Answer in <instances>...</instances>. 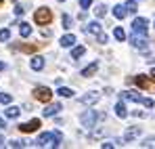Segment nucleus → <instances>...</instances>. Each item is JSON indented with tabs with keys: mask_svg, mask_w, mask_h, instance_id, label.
Instances as JSON below:
<instances>
[{
	"mask_svg": "<svg viewBox=\"0 0 155 149\" xmlns=\"http://www.w3.org/2000/svg\"><path fill=\"white\" fill-rule=\"evenodd\" d=\"M61 141H63L61 132L54 130V132H44V134H40L38 141H36L34 145H36V147H59Z\"/></svg>",
	"mask_w": 155,
	"mask_h": 149,
	"instance_id": "f257e3e1",
	"label": "nucleus"
},
{
	"mask_svg": "<svg viewBox=\"0 0 155 149\" xmlns=\"http://www.w3.org/2000/svg\"><path fill=\"white\" fill-rule=\"evenodd\" d=\"M34 19H36V23L38 25H48L52 21V13L48 6H42V8H38L36 13H34Z\"/></svg>",
	"mask_w": 155,
	"mask_h": 149,
	"instance_id": "f03ea898",
	"label": "nucleus"
},
{
	"mask_svg": "<svg viewBox=\"0 0 155 149\" xmlns=\"http://www.w3.org/2000/svg\"><path fill=\"white\" fill-rule=\"evenodd\" d=\"M97 118H99V113L92 111V109H88V111H84L80 116V122H82V126H86V128H92V126L97 124Z\"/></svg>",
	"mask_w": 155,
	"mask_h": 149,
	"instance_id": "7ed1b4c3",
	"label": "nucleus"
},
{
	"mask_svg": "<svg viewBox=\"0 0 155 149\" xmlns=\"http://www.w3.org/2000/svg\"><path fill=\"white\" fill-rule=\"evenodd\" d=\"M34 97L38 101H42V103H48L52 97V90L48 88V86H38L36 90H34Z\"/></svg>",
	"mask_w": 155,
	"mask_h": 149,
	"instance_id": "20e7f679",
	"label": "nucleus"
},
{
	"mask_svg": "<svg viewBox=\"0 0 155 149\" xmlns=\"http://www.w3.org/2000/svg\"><path fill=\"white\" fill-rule=\"evenodd\" d=\"M130 42H132V46H134V49H140V50H145L147 46H149V44H147V38H145L143 34H136V32H132Z\"/></svg>",
	"mask_w": 155,
	"mask_h": 149,
	"instance_id": "39448f33",
	"label": "nucleus"
},
{
	"mask_svg": "<svg viewBox=\"0 0 155 149\" xmlns=\"http://www.w3.org/2000/svg\"><path fill=\"white\" fill-rule=\"evenodd\" d=\"M140 132H143V130H140V126H130L128 130L124 132V137H122V139H124V143H132V141H136V139L140 137Z\"/></svg>",
	"mask_w": 155,
	"mask_h": 149,
	"instance_id": "423d86ee",
	"label": "nucleus"
},
{
	"mask_svg": "<svg viewBox=\"0 0 155 149\" xmlns=\"http://www.w3.org/2000/svg\"><path fill=\"white\" fill-rule=\"evenodd\" d=\"M132 32H136V34H147V19L145 17H136L134 21H132Z\"/></svg>",
	"mask_w": 155,
	"mask_h": 149,
	"instance_id": "0eeeda50",
	"label": "nucleus"
},
{
	"mask_svg": "<svg viewBox=\"0 0 155 149\" xmlns=\"http://www.w3.org/2000/svg\"><path fill=\"white\" fill-rule=\"evenodd\" d=\"M40 126H42V122H40L38 118H34V120H29L25 124H19V130H21V132H36Z\"/></svg>",
	"mask_w": 155,
	"mask_h": 149,
	"instance_id": "6e6552de",
	"label": "nucleus"
},
{
	"mask_svg": "<svg viewBox=\"0 0 155 149\" xmlns=\"http://www.w3.org/2000/svg\"><path fill=\"white\" fill-rule=\"evenodd\" d=\"M61 109H63V107H61V103H48V105L44 107V111H42V113H44L46 118H52V116H57Z\"/></svg>",
	"mask_w": 155,
	"mask_h": 149,
	"instance_id": "1a4fd4ad",
	"label": "nucleus"
},
{
	"mask_svg": "<svg viewBox=\"0 0 155 149\" xmlns=\"http://www.w3.org/2000/svg\"><path fill=\"white\" fill-rule=\"evenodd\" d=\"M59 44H61L63 49H71V46L76 44V36H74V34H65V36L59 40Z\"/></svg>",
	"mask_w": 155,
	"mask_h": 149,
	"instance_id": "9d476101",
	"label": "nucleus"
},
{
	"mask_svg": "<svg viewBox=\"0 0 155 149\" xmlns=\"http://www.w3.org/2000/svg\"><path fill=\"white\" fill-rule=\"evenodd\" d=\"M84 32L86 34H99V32H103V27L99 21H90L88 25H84Z\"/></svg>",
	"mask_w": 155,
	"mask_h": 149,
	"instance_id": "9b49d317",
	"label": "nucleus"
},
{
	"mask_svg": "<svg viewBox=\"0 0 155 149\" xmlns=\"http://www.w3.org/2000/svg\"><path fill=\"white\" fill-rule=\"evenodd\" d=\"M99 99H101V95H99V93H88V95H84L80 101H82L84 105H92V103H97Z\"/></svg>",
	"mask_w": 155,
	"mask_h": 149,
	"instance_id": "f8f14e48",
	"label": "nucleus"
},
{
	"mask_svg": "<svg viewBox=\"0 0 155 149\" xmlns=\"http://www.w3.org/2000/svg\"><path fill=\"white\" fill-rule=\"evenodd\" d=\"M122 97L128 99V101H134V103H143V97L136 90H126V93H122Z\"/></svg>",
	"mask_w": 155,
	"mask_h": 149,
	"instance_id": "ddd939ff",
	"label": "nucleus"
},
{
	"mask_svg": "<svg viewBox=\"0 0 155 149\" xmlns=\"http://www.w3.org/2000/svg\"><path fill=\"white\" fill-rule=\"evenodd\" d=\"M31 69H36V72H40L42 67H44V57H40V55H36V57H31Z\"/></svg>",
	"mask_w": 155,
	"mask_h": 149,
	"instance_id": "4468645a",
	"label": "nucleus"
},
{
	"mask_svg": "<svg viewBox=\"0 0 155 149\" xmlns=\"http://www.w3.org/2000/svg\"><path fill=\"white\" fill-rule=\"evenodd\" d=\"M97 69H99V63L94 61V63H90L88 67H84V69H82V76H84V78H90V76L97 74Z\"/></svg>",
	"mask_w": 155,
	"mask_h": 149,
	"instance_id": "2eb2a0df",
	"label": "nucleus"
},
{
	"mask_svg": "<svg viewBox=\"0 0 155 149\" xmlns=\"http://www.w3.org/2000/svg\"><path fill=\"white\" fill-rule=\"evenodd\" d=\"M136 84H138V86H140L143 90H147V88L151 86V82H149V78H147L145 74H138V76H136Z\"/></svg>",
	"mask_w": 155,
	"mask_h": 149,
	"instance_id": "dca6fc26",
	"label": "nucleus"
},
{
	"mask_svg": "<svg viewBox=\"0 0 155 149\" xmlns=\"http://www.w3.org/2000/svg\"><path fill=\"white\" fill-rule=\"evenodd\" d=\"M113 15H115L117 19H124V17L128 15V11H126L124 4H117V6H113Z\"/></svg>",
	"mask_w": 155,
	"mask_h": 149,
	"instance_id": "f3484780",
	"label": "nucleus"
},
{
	"mask_svg": "<svg viewBox=\"0 0 155 149\" xmlns=\"http://www.w3.org/2000/svg\"><path fill=\"white\" fill-rule=\"evenodd\" d=\"M115 113H117V118H126V116H128V111H126V105H124V101H120V103L115 105Z\"/></svg>",
	"mask_w": 155,
	"mask_h": 149,
	"instance_id": "a211bd4d",
	"label": "nucleus"
},
{
	"mask_svg": "<svg viewBox=\"0 0 155 149\" xmlns=\"http://www.w3.org/2000/svg\"><path fill=\"white\" fill-rule=\"evenodd\" d=\"M19 113H21V109H19V107H8V109L4 111V116H6V118H11V120L19 118Z\"/></svg>",
	"mask_w": 155,
	"mask_h": 149,
	"instance_id": "6ab92c4d",
	"label": "nucleus"
},
{
	"mask_svg": "<svg viewBox=\"0 0 155 149\" xmlns=\"http://www.w3.org/2000/svg\"><path fill=\"white\" fill-rule=\"evenodd\" d=\"M19 34H21L23 38H27V36L31 34V25L29 23H19Z\"/></svg>",
	"mask_w": 155,
	"mask_h": 149,
	"instance_id": "aec40b11",
	"label": "nucleus"
},
{
	"mask_svg": "<svg viewBox=\"0 0 155 149\" xmlns=\"http://www.w3.org/2000/svg\"><path fill=\"white\" fill-rule=\"evenodd\" d=\"M94 15H97L99 19H103L105 15H107V6H105V4H97V8H94Z\"/></svg>",
	"mask_w": 155,
	"mask_h": 149,
	"instance_id": "412c9836",
	"label": "nucleus"
},
{
	"mask_svg": "<svg viewBox=\"0 0 155 149\" xmlns=\"http://www.w3.org/2000/svg\"><path fill=\"white\" fill-rule=\"evenodd\" d=\"M57 95H59V97H74V90H71V88H65V86H61V88L57 90Z\"/></svg>",
	"mask_w": 155,
	"mask_h": 149,
	"instance_id": "4be33fe9",
	"label": "nucleus"
},
{
	"mask_svg": "<svg viewBox=\"0 0 155 149\" xmlns=\"http://www.w3.org/2000/svg\"><path fill=\"white\" fill-rule=\"evenodd\" d=\"M84 52H86V49H84V46H76V49L71 50V59H80Z\"/></svg>",
	"mask_w": 155,
	"mask_h": 149,
	"instance_id": "5701e85b",
	"label": "nucleus"
},
{
	"mask_svg": "<svg viewBox=\"0 0 155 149\" xmlns=\"http://www.w3.org/2000/svg\"><path fill=\"white\" fill-rule=\"evenodd\" d=\"M113 36H115V38H117L120 42H124V40H126V32H124L122 27H115V32H113Z\"/></svg>",
	"mask_w": 155,
	"mask_h": 149,
	"instance_id": "b1692460",
	"label": "nucleus"
},
{
	"mask_svg": "<svg viewBox=\"0 0 155 149\" xmlns=\"http://www.w3.org/2000/svg\"><path fill=\"white\" fill-rule=\"evenodd\" d=\"M61 21H63V27H65V29H69V27L74 25V19H71L69 15H63V19H61Z\"/></svg>",
	"mask_w": 155,
	"mask_h": 149,
	"instance_id": "393cba45",
	"label": "nucleus"
},
{
	"mask_svg": "<svg viewBox=\"0 0 155 149\" xmlns=\"http://www.w3.org/2000/svg\"><path fill=\"white\" fill-rule=\"evenodd\" d=\"M124 6H126V11H128V13H136V2H134V0H128Z\"/></svg>",
	"mask_w": 155,
	"mask_h": 149,
	"instance_id": "a878e982",
	"label": "nucleus"
},
{
	"mask_svg": "<svg viewBox=\"0 0 155 149\" xmlns=\"http://www.w3.org/2000/svg\"><path fill=\"white\" fill-rule=\"evenodd\" d=\"M6 40H11V32L8 29H0V42H6Z\"/></svg>",
	"mask_w": 155,
	"mask_h": 149,
	"instance_id": "bb28decb",
	"label": "nucleus"
},
{
	"mask_svg": "<svg viewBox=\"0 0 155 149\" xmlns=\"http://www.w3.org/2000/svg\"><path fill=\"white\" fill-rule=\"evenodd\" d=\"M11 99H13V97H11L8 93H0V103H2V105H6V103H11Z\"/></svg>",
	"mask_w": 155,
	"mask_h": 149,
	"instance_id": "cd10ccee",
	"label": "nucleus"
},
{
	"mask_svg": "<svg viewBox=\"0 0 155 149\" xmlns=\"http://www.w3.org/2000/svg\"><path fill=\"white\" fill-rule=\"evenodd\" d=\"M140 147H143V149H151V147H155V139H147L145 143H140Z\"/></svg>",
	"mask_w": 155,
	"mask_h": 149,
	"instance_id": "c85d7f7f",
	"label": "nucleus"
},
{
	"mask_svg": "<svg viewBox=\"0 0 155 149\" xmlns=\"http://www.w3.org/2000/svg\"><path fill=\"white\" fill-rule=\"evenodd\" d=\"M8 147H15V149L25 147V141H8Z\"/></svg>",
	"mask_w": 155,
	"mask_h": 149,
	"instance_id": "c756f323",
	"label": "nucleus"
},
{
	"mask_svg": "<svg viewBox=\"0 0 155 149\" xmlns=\"http://www.w3.org/2000/svg\"><path fill=\"white\" fill-rule=\"evenodd\" d=\"M36 49H38L36 44H23V46H21V50H25V52H34Z\"/></svg>",
	"mask_w": 155,
	"mask_h": 149,
	"instance_id": "7c9ffc66",
	"label": "nucleus"
},
{
	"mask_svg": "<svg viewBox=\"0 0 155 149\" xmlns=\"http://www.w3.org/2000/svg\"><path fill=\"white\" fill-rule=\"evenodd\" d=\"M97 36H99V42H101V44H105V42L109 40V38H107V34H103V32H99Z\"/></svg>",
	"mask_w": 155,
	"mask_h": 149,
	"instance_id": "2f4dec72",
	"label": "nucleus"
},
{
	"mask_svg": "<svg viewBox=\"0 0 155 149\" xmlns=\"http://www.w3.org/2000/svg\"><path fill=\"white\" fill-rule=\"evenodd\" d=\"M23 13H25V8L21 4H15V15H23Z\"/></svg>",
	"mask_w": 155,
	"mask_h": 149,
	"instance_id": "473e14b6",
	"label": "nucleus"
},
{
	"mask_svg": "<svg viewBox=\"0 0 155 149\" xmlns=\"http://www.w3.org/2000/svg\"><path fill=\"white\" fill-rule=\"evenodd\" d=\"M90 4H92V0H80V6H82V8H88Z\"/></svg>",
	"mask_w": 155,
	"mask_h": 149,
	"instance_id": "72a5a7b5",
	"label": "nucleus"
},
{
	"mask_svg": "<svg viewBox=\"0 0 155 149\" xmlns=\"http://www.w3.org/2000/svg\"><path fill=\"white\" fill-rule=\"evenodd\" d=\"M143 105H145V107H153L155 103H153V99H143Z\"/></svg>",
	"mask_w": 155,
	"mask_h": 149,
	"instance_id": "f704fd0d",
	"label": "nucleus"
},
{
	"mask_svg": "<svg viewBox=\"0 0 155 149\" xmlns=\"http://www.w3.org/2000/svg\"><path fill=\"white\" fill-rule=\"evenodd\" d=\"M2 128H6V122H4V120L0 118V130H2Z\"/></svg>",
	"mask_w": 155,
	"mask_h": 149,
	"instance_id": "c9c22d12",
	"label": "nucleus"
},
{
	"mask_svg": "<svg viewBox=\"0 0 155 149\" xmlns=\"http://www.w3.org/2000/svg\"><path fill=\"white\" fill-rule=\"evenodd\" d=\"M151 80H153V82H155V69H153V72H151Z\"/></svg>",
	"mask_w": 155,
	"mask_h": 149,
	"instance_id": "e433bc0d",
	"label": "nucleus"
},
{
	"mask_svg": "<svg viewBox=\"0 0 155 149\" xmlns=\"http://www.w3.org/2000/svg\"><path fill=\"white\" fill-rule=\"evenodd\" d=\"M2 145H4V139H0V147H2Z\"/></svg>",
	"mask_w": 155,
	"mask_h": 149,
	"instance_id": "4c0bfd02",
	"label": "nucleus"
},
{
	"mask_svg": "<svg viewBox=\"0 0 155 149\" xmlns=\"http://www.w3.org/2000/svg\"><path fill=\"white\" fill-rule=\"evenodd\" d=\"M59 2H65V0H59Z\"/></svg>",
	"mask_w": 155,
	"mask_h": 149,
	"instance_id": "58836bf2",
	"label": "nucleus"
},
{
	"mask_svg": "<svg viewBox=\"0 0 155 149\" xmlns=\"http://www.w3.org/2000/svg\"><path fill=\"white\" fill-rule=\"evenodd\" d=\"M0 4H2V0H0Z\"/></svg>",
	"mask_w": 155,
	"mask_h": 149,
	"instance_id": "ea45409f",
	"label": "nucleus"
}]
</instances>
